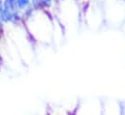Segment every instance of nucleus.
<instances>
[{"label": "nucleus", "instance_id": "f257e3e1", "mask_svg": "<svg viewBox=\"0 0 125 115\" xmlns=\"http://www.w3.org/2000/svg\"><path fill=\"white\" fill-rule=\"evenodd\" d=\"M17 2L16 0H5L3 4V19L5 18L6 20H10L16 11Z\"/></svg>", "mask_w": 125, "mask_h": 115}, {"label": "nucleus", "instance_id": "f03ea898", "mask_svg": "<svg viewBox=\"0 0 125 115\" xmlns=\"http://www.w3.org/2000/svg\"><path fill=\"white\" fill-rule=\"evenodd\" d=\"M16 2H17V5L21 9L26 8L30 4V0H16Z\"/></svg>", "mask_w": 125, "mask_h": 115}, {"label": "nucleus", "instance_id": "7ed1b4c3", "mask_svg": "<svg viewBox=\"0 0 125 115\" xmlns=\"http://www.w3.org/2000/svg\"><path fill=\"white\" fill-rule=\"evenodd\" d=\"M33 1H34L35 3H39V2H40V0H33Z\"/></svg>", "mask_w": 125, "mask_h": 115}, {"label": "nucleus", "instance_id": "20e7f679", "mask_svg": "<svg viewBox=\"0 0 125 115\" xmlns=\"http://www.w3.org/2000/svg\"><path fill=\"white\" fill-rule=\"evenodd\" d=\"M44 1H45V2H49L50 0H44Z\"/></svg>", "mask_w": 125, "mask_h": 115}]
</instances>
